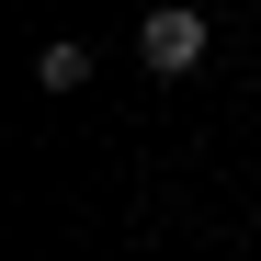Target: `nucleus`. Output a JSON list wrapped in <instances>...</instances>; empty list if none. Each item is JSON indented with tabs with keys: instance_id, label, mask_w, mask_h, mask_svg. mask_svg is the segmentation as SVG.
<instances>
[{
	"instance_id": "f257e3e1",
	"label": "nucleus",
	"mask_w": 261,
	"mask_h": 261,
	"mask_svg": "<svg viewBox=\"0 0 261 261\" xmlns=\"http://www.w3.org/2000/svg\"><path fill=\"white\" fill-rule=\"evenodd\" d=\"M204 46H216V23L193 12V0H159V12L137 23V57H148L159 80H182V68H204Z\"/></svg>"
},
{
	"instance_id": "f03ea898",
	"label": "nucleus",
	"mask_w": 261,
	"mask_h": 261,
	"mask_svg": "<svg viewBox=\"0 0 261 261\" xmlns=\"http://www.w3.org/2000/svg\"><path fill=\"white\" fill-rule=\"evenodd\" d=\"M80 80H91V46H68V34H57V46L34 57V91H57V102H68Z\"/></svg>"
}]
</instances>
